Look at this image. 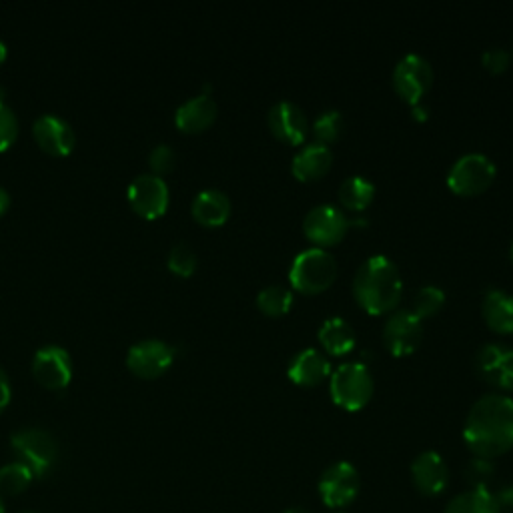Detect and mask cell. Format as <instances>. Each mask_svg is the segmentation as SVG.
<instances>
[{
	"instance_id": "obj_1",
	"label": "cell",
	"mask_w": 513,
	"mask_h": 513,
	"mask_svg": "<svg viewBox=\"0 0 513 513\" xmlns=\"http://www.w3.org/2000/svg\"><path fill=\"white\" fill-rule=\"evenodd\" d=\"M463 441L475 457L493 459L513 447V399L487 393L467 413Z\"/></svg>"
},
{
	"instance_id": "obj_2",
	"label": "cell",
	"mask_w": 513,
	"mask_h": 513,
	"mask_svg": "<svg viewBox=\"0 0 513 513\" xmlns=\"http://www.w3.org/2000/svg\"><path fill=\"white\" fill-rule=\"evenodd\" d=\"M353 293L357 303L371 315L393 311L403 293L397 265L385 255H371L355 273Z\"/></svg>"
},
{
	"instance_id": "obj_3",
	"label": "cell",
	"mask_w": 513,
	"mask_h": 513,
	"mask_svg": "<svg viewBox=\"0 0 513 513\" xmlns=\"http://www.w3.org/2000/svg\"><path fill=\"white\" fill-rule=\"evenodd\" d=\"M337 277V263L329 251L323 247H311L301 251L291 265L289 281L291 285L307 295L321 293L331 287Z\"/></svg>"
},
{
	"instance_id": "obj_4",
	"label": "cell",
	"mask_w": 513,
	"mask_h": 513,
	"mask_svg": "<svg viewBox=\"0 0 513 513\" xmlns=\"http://www.w3.org/2000/svg\"><path fill=\"white\" fill-rule=\"evenodd\" d=\"M331 399L345 411L363 409L373 395V377L365 363L349 361L339 365L329 383Z\"/></svg>"
},
{
	"instance_id": "obj_5",
	"label": "cell",
	"mask_w": 513,
	"mask_h": 513,
	"mask_svg": "<svg viewBox=\"0 0 513 513\" xmlns=\"http://www.w3.org/2000/svg\"><path fill=\"white\" fill-rule=\"evenodd\" d=\"M13 449L21 457V461L33 471V475H47L59 457V445L55 437L39 427H27L13 435Z\"/></svg>"
},
{
	"instance_id": "obj_6",
	"label": "cell",
	"mask_w": 513,
	"mask_h": 513,
	"mask_svg": "<svg viewBox=\"0 0 513 513\" xmlns=\"http://www.w3.org/2000/svg\"><path fill=\"white\" fill-rule=\"evenodd\" d=\"M495 165L483 153H467L453 163L447 173V185L453 193L473 197L483 193L495 179Z\"/></svg>"
},
{
	"instance_id": "obj_7",
	"label": "cell",
	"mask_w": 513,
	"mask_h": 513,
	"mask_svg": "<svg viewBox=\"0 0 513 513\" xmlns=\"http://www.w3.org/2000/svg\"><path fill=\"white\" fill-rule=\"evenodd\" d=\"M317 487H319L321 501L327 507L341 511L357 499L361 479L353 463L337 461L323 471Z\"/></svg>"
},
{
	"instance_id": "obj_8",
	"label": "cell",
	"mask_w": 513,
	"mask_h": 513,
	"mask_svg": "<svg viewBox=\"0 0 513 513\" xmlns=\"http://www.w3.org/2000/svg\"><path fill=\"white\" fill-rule=\"evenodd\" d=\"M423 341V323L411 309L393 311L383 325V343L395 357L417 351Z\"/></svg>"
},
{
	"instance_id": "obj_9",
	"label": "cell",
	"mask_w": 513,
	"mask_h": 513,
	"mask_svg": "<svg viewBox=\"0 0 513 513\" xmlns=\"http://www.w3.org/2000/svg\"><path fill=\"white\" fill-rule=\"evenodd\" d=\"M431 81H433V71L429 61L415 53L405 55L393 71V87L397 95L409 105L421 103L423 95L431 87Z\"/></svg>"
},
{
	"instance_id": "obj_10",
	"label": "cell",
	"mask_w": 513,
	"mask_h": 513,
	"mask_svg": "<svg viewBox=\"0 0 513 513\" xmlns=\"http://www.w3.org/2000/svg\"><path fill=\"white\" fill-rule=\"evenodd\" d=\"M131 207L145 219H157L165 215L171 195L169 185L157 175H139L131 181L127 189Z\"/></svg>"
},
{
	"instance_id": "obj_11",
	"label": "cell",
	"mask_w": 513,
	"mask_h": 513,
	"mask_svg": "<svg viewBox=\"0 0 513 513\" xmlns=\"http://www.w3.org/2000/svg\"><path fill=\"white\" fill-rule=\"evenodd\" d=\"M349 229V217L335 205H317L303 219V231L307 239L319 247L339 243Z\"/></svg>"
},
{
	"instance_id": "obj_12",
	"label": "cell",
	"mask_w": 513,
	"mask_h": 513,
	"mask_svg": "<svg viewBox=\"0 0 513 513\" xmlns=\"http://www.w3.org/2000/svg\"><path fill=\"white\" fill-rule=\"evenodd\" d=\"M175 359V349L159 339H145L135 343L127 353L129 369L145 379L163 375Z\"/></svg>"
},
{
	"instance_id": "obj_13",
	"label": "cell",
	"mask_w": 513,
	"mask_h": 513,
	"mask_svg": "<svg viewBox=\"0 0 513 513\" xmlns=\"http://www.w3.org/2000/svg\"><path fill=\"white\" fill-rule=\"evenodd\" d=\"M35 379L49 389H65L73 379V361L67 349L47 345L37 351L33 359Z\"/></svg>"
},
{
	"instance_id": "obj_14",
	"label": "cell",
	"mask_w": 513,
	"mask_h": 513,
	"mask_svg": "<svg viewBox=\"0 0 513 513\" xmlns=\"http://www.w3.org/2000/svg\"><path fill=\"white\" fill-rule=\"evenodd\" d=\"M479 375L499 389L513 391V349L503 343H487L475 357Z\"/></svg>"
},
{
	"instance_id": "obj_15",
	"label": "cell",
	"mask_w": 513,
	"mask_h": 513,
	"mask_svg": "<svg viewBox=\"0 0 513 513\" xmlns=\"http://www.w3.org/2000/svg\"><path fill=\"white\" fill-rule=\"evenodd\" d=\"M269 127L273 135L289 145H303L309 137V119L293 101H279L269 111Z\"/></svg>"
},
{
	"instance_id": "obj_16",
	"label": "cell",
	"mask_w": 513,
	"mask_h": 513,
	"mask_svg": "<svg viewBox=\"0 0 513 513\" xmlns=\"http://www.w3.org/2000/svg\"><path fill=\"white\" fill-rule=\"evenodd\" d=\"M33 135L43 151L55 157H67L77 145L73 127L57 115H41L33 125Z\"/></svg>"
},
{
	"instance_id": "obj_17",
	"label": "cell",
	"mask_w": 513,
	"mask_h": 513,
	"mask_svg": "<svg viewBox=\"0 0 513 513\" xmlns=\"http://www.w3.org/2000/svg\"><path fill=\"white\" fill-rule=\"evenodd\" d=\"M411 477L419 493L435 497L447 489L449 469L437 451H423L411 463Z\"/></svg>"
},
{
	"instance_id": "obj_18",
	"label": "cell",
	"mask_w": 513,
	"mask_h": 513,
	"mask_svg": "<svg viewBox=\"0 0 513 513\" xmlns=\"http://www.w3.org/2000/svg\"><path fill=\"white\" fill-rule=\"evenodd\" d=\"M287 373L293 383L303 385V387H313L329 377L331 363L321 351L307 347L291 359Z\"/></svg>"
},
{
	"instance_id": "obj_19",
	"label": "cell",
	"mask_w": 513,
	"mask_h": 513,
	"mask_svg": "<svg viewBox=\"0 0 513 513\" xmlns=\"http://www.w3.org/2000/svg\"><path fill=\"white\" fill-rule=\"evenodd\" d=\"M217 103L213 101L211 95H197L189 101H185L177 113H175V123L183 133H201L207 127L213 125L217 119Z\"/></svg>"
},
{
	"instance_id": "obj_20",
	"label": "cell",
	"mask_w": 513,
	"mask_h": 513,
	"mask_svg": "<svg viewBox=\"0 0 513 513\" xmlns=\"http://www.w3.org/2000/svg\"><path fill=\"white\" fill-rule=\"evenodd\" d=\"M333 163V153L327 145L317 141L301 147L291 161V171L299 181H315L321 179Z\"/></svg>"
},
{
	"instance_id": "obj_21",
	"label": "cell",
	"mask_w": 513,
	"mask_h": 513,
	"mask_svg": "<svg viewBox=\"0 0 513 513\" xmlns=\"http://www.w3.org/2000/svg\"><path fill=\"white\" fill-rule=\"evenodd\" d=\"M191 213L205 227H221L231 215V199L219 189H205L193 199Z\"/></svg>"
},
{
	"instance_id": "obj_22",
	"label": "cell",
	"mask_w": 513,
	"mask_h": 513,
	"mask_svg": "<svg viewBox=\"0 0 513 513\" xmlns=\"http://www.w3.org/2000/svg\"><path fill=\"white\" fill-rule=\"evenodd\" d=\"M483 319L495 333H513V297L501 289H489L483 297Z\"/></svg>"
},
{
	"instance_id": "obj_23",
	"label": "cell",
	"mask_w": 513,
	"mask_h": 513,
	"mask_svg": "<svg viewBox=\"0 0 513 513\" xmlns=\"http://www.w3.org/2000/svg\"><path fill=\"white\" fill-rule=\"evenodd\" d=\"M319 341L331 355H347L357 345V335L353 327L341 317H329L319 327Z\"/></svg>"
},
{
	"instance_id": "obj_24",
	"label": "cell",
	"mask_w": 513,
	"mask_h": 513,
	"mask_svg": "<svg viewBox=\"0 0 513 513\" xmlns=\"http://www.w3.org/2000/svg\"><path fill=\"white\" fill-rule=\"evenodd\" d=\"M443 513H501V509L487 487H471L453 497Z\"/></svg>"
},
{
	"instance_id": "obj_25",
	"label": "cell",
	"mask_w": 513,
	"mask_h": 513,
	"mask_svg": "<svg viewBox=\"0 0 513 513\" xmlns=\"http://www.w3.org/2000/svg\"><path fill=\"white\" fill-rule=\"evenodd\" d=\"M373 197H375V185L361 175H353L345 179L339 187L341 205L355 213L365 211L367 205L373 201Z\"/></svg>"
},
{
	"instance_id": "obj_26",
	"label": "cell",
	"mask_w": 513,
	"mask_h": 513,
	"mask_svg": "<svg viewBox=\"0 0 513 513\" xmlns=\"http://www.w3.org/2000/svg\"><path fill=\"white\" fill-rule=\"evenodd\" d=\"M293 305V293L281 285H271L265 287L257 295V307L269 315V317H279L285 315Z\"/></svg>"
},
{
	"instance_id": "obj_27",
	"label": "cell",
	"mask_w": 513,
	"mask_h": 513,
	"mask_svg": "<svg viewBox=\"0 0 513 513\" xmlns=\"http://www.w3.org/2000/svg\"><path fill=\"white\" fill-rule=\"evenodd\" d=\"M33 477V471L23 461L9 463L5 467H0V491L9 495L23 493L31 485Z\"/></svg>"
},
{
	"instance_id": "obj_28",
	"label": "cell",
	"mask_w": 513,
	"mask_h": 513,
	"mask_svg": "<svg viewBox=\"0 0 513 513\" xmlns=\"http://www.w3.org/2000/svg\"><path fill=\"white\" fill-rule=\"evenodd\" d=\"M343 127H345V121H343V115L339 111H335V109L323 111L313 123L315 141L329 147V143H333L341 137Z\"/></svg>"
},
{
	"instance_id": "obj_29",
	"label": "cell",
	"mask_w": 513,
	"mask_h": 513,
	"mask_svg": "<svg viewBox=\"0 0 513 513\" xmlns=\"http://www.w3.org/2000/svg\"><path fill=\"white\" fill-rule=\"evenodd\" d=\"M445 305V293L443 289L435 287V285H425L417 291V295L413 297V307L411 311L423 321L427 317H433L441 307Z\"/></svg>"
},
{
	"instance_id": "obj_30",
	"label": "cell",
	"mask_w": 513,
	"mask_h": 513,
	"mask_svg": "<svg viewBox=\"0 0 513 513\" xmlns=\"http://www.w3.org/2000/svg\"><path fill=\"white\" fill-rule=\"evenodd\" d=\"M169 269L179 277H191L197 269V255L187 243H175L169 251Z\"/></svg>"
},
{
	"instance_id": "obj_31",
	"label": "cell",
	"mask_w": 513,
	"mask_h": 513,
	"mask_svg": "<svg viewBox=\"0 0 513 513\" xmlns=\"http://www.w3.org/2000/svg\"><path fill=\"white\" fill-rule=\"evenodd\" d=\"M19 135L17 115L9 105H0V151H7Z\"/></svg>"
},
{
	"instance_id": "obj_32",
	"label": "cell",
	"mask_w": 513,
	"mask_h": 513,
	"mask_svg": "<svg viewBox=\"0 0 513 513\" xmlns=\"http://www.w3.org/2000/svg\"><path fill=\"white\" fill-rule=\"evenodd\" d=\"M493 473H495V467L491 459L475 457L465 467V477L473 487H487V483L493 479Z\"/></svg>"
},
{
	"instance_id": "obj_33",
	"label": "cell",
	"mask_w": 513,
	"mask_h": 513,
	"mask_svg": "<svg viewBox=\"0 0 513 513\" xmlns=\"http://www.w3.org/2000/svg\"><path fill=\"white\" fill-rule=\"evenodd\" d=\"M175 163H177V155L169 145H157L149 155V165L157 177L171 173L175 169Z\"/></svg>"
},
{
	"instance_id": "obj_34",
	"label": "cell",
	"mask_w": 513,
	"mask_h": 513,
	"mask_svg": "<svg viewBox=\"0 0 513 513\" xmlns=\"http://www.w3.org/2000/svg\"><path fill=\"white\" fill-rule=\"evenodd\" d=\"M481 61H483V67H485L489 73L499 75V73H503V71L509 67V53L503 51V49H499V47H493V49H489V51L483 53Z\"/></svg>"
},
{
	"instance_id": "obj_35",
	"label": "cell",
	"mask_w": 513,
	"mask_h": 513,
	"mask_svg": "<svg viewBox=\"0 0 513 513\" xmlns=\"http://www.w3.org/2000/svg\"><path fill=\"white\" fill-rule=\"evenodd\" d=\"M495 499L499 503L501 513H513V485H507L499 493H495Z\"/></svg>"
},
{
	"instance_id": "obj_36",
	"label": "cell",
	"mask_w": 513,
	"mask_h": 513,
	"mask_svg": "<svg viewBox=\"0 0 513 513\" xmlns=\"http://www.w3.org/2000/svg\"><path fill=\"white\" fill-rule=\"evenodd\" d=\"M11 401V381L7 373L0 369V411H3Z\"/></svg>"
},
{
	"instance_id": "obj_37",
	"label": "cell",
	"mask_w": 513,
	"mask_h": 513,
	"mask_svg": "<svg viewBox=\"0 0 513 513\" xmlns=\"http://www.w3.org/2000/svg\"><path fill=\"white\" fill-rule=\"evenodd\" d=\"M411 115L417 121H425L427 115H429V109L423 103H417V105H411Z\"/></svg>"
},
{
	"instance_id": "obj_38",
	"label": "cell",
	"mask_w": 513,
	"mask_h": 513,
	"mask_svg": "<svg viewBox=\"0 0 513 513\" xmlns=\"http://www.w3.org/2000/svg\"><path fill=\"white\" fill-rule=\"evenodd\" d=\"M9 205H11V197H9V193L3 187H0V217L7 213Z\"/></svg>"
},
{
	"instance_id": "obj_39",
	"label": "cell",
	"mask_w": 513,
	"mask_h": 513,
	"mask_svg": "<svg viewBox=\"0 0 513 513\" xmlns=\"http://www.w3.org/2000/svg\"><path fill=\"white\" fill-rule=\"evenodd\" d=\"M7 53H9V51H7V45H5L3 41H0V65H3V63L7 61Z\"/></svg>"
},
{
	"instance_id": "obj_40",
	"label": "cell",
	"mask_w": 513,
	"mask_h": 513,
	"mask_svg": "<svg viewBox=\"0 0 513 513\" xmlns=\"http://www.w3.org/2000/svg\"><path fill=\"white\" fill-rule=\"evenodd\" d=\"M283 513H309L305 507H289V509H285Z\"/></svg>"
},
{
	"instance_id": "obj_41",
	"label": "cell",
	"mask_w": 513,
	"mask_h": 513,
	"mask_svg": "<svg viewBox=\"0 0 513 513\" xmlns=\"http://www.w3.org/2000/svg\"><path fill=\"white\" fill-rule=\"evenodd\" d=\"M0 105H7L5 103V89L3 87H0Z\"/></svg>"
},
{
	"instance_id": "obj_42",
	"label": "cell",
	"mask_w": 513,
	"mask_h": 513,
	"mask_svg": "<svg viewBox=\"0 0 513 513\" xmlns=\"http://www.w3.org/2000/svg\"><path fill=\"white\" fill-rule=\"evenodd\" d=\"M0 513H5V503H3V497H0Z\"/></svg>"
},
{
	"instance_id": "obj_43",
	"label": "cell",
	"mask_w": 513,
	"mask_h": 513,
	"mask_svg": "<svg viewBox=\"0 0 513 513\" xmlns=\"http://www.w3.org/2000/svg\"><path fill=\"white\" fill-rule=\"evenodd\" d=\"M509 255H511V259H513V243H511V249H509Z\"/></svg>"
},
{
	"instance_id": "obj_44",
	"label": "cell",
	"mask_w": 513,
	"mask_h": 513,
	"mask_svg": "<svg viewBox=\"0 0 513 513\" xmlns=\"http://www.w3.org/2000/svg\"><path fill=\"white\" fill-rule=\"evenodd\" d=\"M333 513H345V511H333Z\"/></svg>"
},
{
	"instance_id": "obj_45",
	"label": "cell",
	"mask_w": 513,
	"mask_h": 513,
	"mask_svg": "<svg viewBox=\"0 0 513 513\" xmlns=\"http://www.w3.org/2000/svg\"><path fill=\"white\" fill-rule=\"evenodd\" d=\"M23 513H35V511H23Z\"/></svg>"
}]
</instances>
